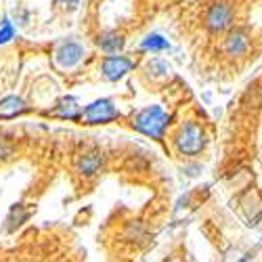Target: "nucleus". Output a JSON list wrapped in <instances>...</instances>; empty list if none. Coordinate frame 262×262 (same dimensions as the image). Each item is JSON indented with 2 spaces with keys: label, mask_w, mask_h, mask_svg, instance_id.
Segmentation results:
<instances>
[{
  "label": "nucleus",
  "mask_w": 262,
  "mask_h": 262,
  "mask_svg": "<svg viewBox=\"0 0 262 262\" xmlns=\"http://www.w3.org/2000/svg\"><path fill=\"white\" fill-rule=\"evenodd\" d=\"M84 57V47L76 40H65L55 51V63L61 70H72L82 61Z\"/></svg>",
  "instance_id": "8"
},
{
  "label": "nucleus",
  "mask_w": 262,
  "mask_h": 262,
  "mask_svg": "<svg viewBox=\"0 0 262 262\" xmlns=\"http://www.w3.org/2000/svg\"><path fill=\"white\" fill-rule=\"evenodd\" d=\"M105 170V154L99 147H86L76 156V172L84 179H93Z\"/></svg>",
  "instance_id": "6"
},
{
  "label": "nucleus",
  "mask_w": 262,
  "mask_h": 262,
  "mask_svg": "<svg viewBox=\"0 0 262 262\" xmlns=\"http://www.w3.org/2000/svg\"><path fill=\"white\" fill-rule=\"evenodd\" d=\"M235 24V9L227 0H212L204 11V28L210 34H227Z\"/></svg>",
  "instance_id": "3"
},
{
  "label": "nucleus",
  "mask_w": 262,
  "mask_h": 262,
  "mask_svg": "<svg viewBox=\"0 0 262 262\" xmlns=\"http://www.w3.org/2000/svg\"><path fill=\"white\" fill-rule=\"evenodd\" d=\"M24 109H26V103L19 97H7L0 101V114H5V116H15L19 112H24Z\"/></svg>",
  "instance_id": "12"
},
{
  "label": "nucleus",
  "mask_w": 262,
  "mask_h": 262,
  "mask_svg": "<svg viewBox=\"0 0 262 262\" xmlns=\"http://www.w3.org/2000/svg\"><path fill=\"white\" fill-rule=\"evenodd\" d=\"M143 49H151V51H158V49H168V45L160 38V36H149L143 42Z\"/></svg>",
  "instance_id": "14"
},
{
  "label": "nucleus",
  "mask_w": 262,
  "mask_h": 262,
  "mask_svg": "<svg viewBox=\"0 0 262 262\" xmlns=\"http://www.w3.org/2000/svg\"><path fill=\"white\" fill-rule=\"evenodd\" d=\"M250 49V32L246 28H231L225 34L223 51L227 57H244Z\"/></svg>",
  "instance_id": "7"
},
{
  "label": "nucleus",
  "mask_w": 262,
  "mask_h": 262,
  "mask_svg": "<svg viewBox=\"0 0 262 262\" xmlns=\"http://www.w3.org/2000/svg\"><path fill=\"white\" fill-rule=\"evenodd\" d=\"M97 45L107 55H118L126 47V36L122 32H118V30H103L99 34V38H97Z\"/></svg>",
  "instance_id": "9"
},
{
  "label": "nucleus",
  "mask_w": 262,
  "mask_h": 262,
  "mask_svg": "<svg viewBox=\"0 0 262 262\" xmlns=\"http://www.w3.org/2000/svg\"><path fill=\"white\" fill-rule=\"evenodd\" d=\"M168 122H170L168 114L158 105H149L130 116V126H133L137 133L151 137V139H162L168 128Z\"/></svg>",
  "instance_id": "2"
},
{
  "label": "nucleus",
  "mask_w": 262,
  "mask_h": 262,
  "mask_svg": "<svg viewBox=\"0 0 262 262\" xmlns=\"http://www.w3.org/2000/svg\"><path fill=\"white\" fill-rule=\"evenodd\" d=\"M28 218H30V210L24 204H13L11 210H9V216H7V227L5 229L9 233H13V231H17L21 225H24Z\"/></svg>",
  "instance_id": "10"
},
{
  "label": "nucleus",
  "mask_w": 262,
  "mask_h": 262,
  "mask_svg": "<svg viewBox=\"0 0 262 262\" xmlns=\"http://www.w3.org/2000/svg\"><path fill=\"white\" fill-rule=\"evenodd\" d=\"M13 156H15V143H13L11 139H7V137L0 135V164L9 162Z\"/></svg>",
  "instance_id": "13"
},
{
  "label": "nucleus",
  "mask_w": 262,
  "mask_h": 262,
  "mask_svg": "<svg viewBox=\"0 0 262 262\" xmlns=\"http://www.w3.org/2000/svg\"><path fill=\"white\" fill-rule=\"evenodd\" d=\"M80 114H82V109L74 99H63L55 109V116L63 120H80Z\"/></svg>",
  "instance_id": "11"
},
{
  "label": "nucleus",
  "mask_w": 262,
  "mask_h": 262,
  "mask_svg": "<svg viewBox=\"0 0 262 262\" xmlns=\"http://www.w3.org/2000/svg\"><path fill=\"white\" fill-rule=\"evenodd\" d=\"M135 59L128 55H105L99 63V72L103 76V80L107 82H118L122 80L128 72H133L135 68Z\"/></svg>",
  "instance_id": "5"
},
{
  "label": "nucleus",
  "mask_w": 262,
  "mask_h": 262,
  "mask_svg": "<svg viewBox=\"0 0 262 262\" xmlns=\"http://www.w3.org/2000/svg\"><path fill=\"white\" fill-rule=\"evenodd\" d=\"M172 145L179 151V156H183V158L202 156L206 145H208V137L204 133V126L193 122V120L183 122L177 128V133L172 135Z\"/></svg>",
  "instance_id": "1"
},
{
  "label": "nucleus",
  "mask_w": 262,
  "mask_h": 262,
  "mask_svg": "<svg viewBox=\"0 0 262 262\" xmlns=\"http://www.w3.org/2000/svg\"><path fill=\"white\" fill-rule=\"evenodd\" d=\"M11 36H13V28H11V24H9V19H5V24H3V32H0V42L11 40Z\"/></svg>",
  "instance_id": "15"
},
{
  "label": "nucleus",
  "mask_w": 262,
  "mask_h": 262,
  "mask_svg": "<svg viewBox=\"0 0 262 262\" xmlns=\"http://www.w3.org/2000/svg\"><path fill=\"white\" fill-rule=\"evenodd\" d=\"M122 114L120 109L116 107V103L112 99H97L91 105L82 107V114H80V122L84 124H109L118 120Z\"/></svg>",
  "instance_id": "4"
}]
</instances>
